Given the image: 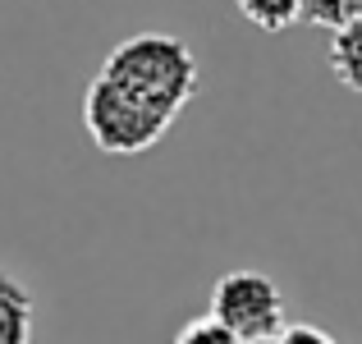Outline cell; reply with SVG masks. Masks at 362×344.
<instances>
[{"label":"cell","mask_w":362,"mask_h":344,"mask_svg":"<svg viewBox=\"0 0 362 344\" xmlns=\"http://www.w3.org/2000/svg\"><path fill=\"white\" fill-rule=\"evenodd\" d=\"M101 79L124 88L133 101L175 124L202 88L197 55L175 33H133L101 60Z\"/></svg>","instance_id":"1"},{"label":"cell","mask_w":362,"mask_h":344,"mask_svg":"<svg viewBox=\"0 0 362 344\" xmlns=\"http://www.w3.org/2000/svg\"><path fill=\"white\" fill-rule=\"evenodd\" d=\"M358 18H362V0H303V23L312 28L339 33V28L358 23Z\"/></svg>","instance_id":"7"},{"label":"cell","mask_w":362,"mask_h":344,"mask_svg":"<svg viewBox=\"0 0 362 344\" xmlns=\"http://www.w3.org/2000/svg\"><path fill=\"white\" fill-rule=\"evenodd\" d=\"M234 9L262 33H284V28L303 23V0H234Z\"/></svg>","instance_id":"6"},{"label":"cell","mask_w":362,"mask_h":344,"mask_svg":"<svg viewBox=\"0 0 362 344\" xmlns=\"http://www.w3.org/2000/svg\"><path fill=\"white\" fill-rule=\"evenodd\" d=\"M175 344H243L234 331H225L216 317H193L184 331L175 336Z\"/></svg>","instance_id":"8"},{"label":"cell","mask_w":362,"mask_h":344,"mask_svg":"<svg viewBox=\"0 0 362 344\" xmlns=\"http://www.w3.org/2000/svg\"><path fill=\"white\" fill-rule=\"evenodd\" d=\"M266 344H335L330 336H321L317 326H284V336H275V340H266Z\"/></svg>","instance_id":"9"},{"label":"cell","mask_w":362,"mask_h":344,"mask_svg":"<svg viewBox=\"0 0 362 344\" xmlns=\"http://www.w3.org/2000/svg\"><path fill=\"white\" fill-rule=\"evenodd\" d=\"M83 129L110 156H142L165 138L175 124L160 120L156 110H147L142 101H133L124 88H115L110 79H92L83 92Z\"/></svg>","instance_id":"2"},{"label":"cell","mask_w":362,"mask_h":344,"mask_svg":"<svg viewBox=\"0 0 362 344\" xmlns=\"http://www.w3.org/2000/svg\"><path fill=\"white\" fill-rule=\"evenodd\" d=\"M37 299L9 266H0V344H33Z\"/></svg>","instance_id":"4"},{"label":"cell","mask_w":362,"mask_h":344,"mask_svg":"<svg viewBox=\"0 0 362 344\" xmlns=\"http://www.w3.org/2000/svg\"><path fill=\"white\" fill-rule=\"evenodd\" d=\"M206 317H216L243 344H266V340L284 336V289L266 271H252V266L225 271L211 285Z\"/></svg>","instance_id":"3"},{"label":"cell","mask_w":362,"mask_h":344,"mask_svg":"<svg viewBox=\"0 0 362 344\" xmlns=\"http://www.w3.org/2000/svg\"><path fill=\"white\" fill-rule=\"evenodd\" d=\"M330 74L362 97V18L330 37Z\"/></svg>","instance_id":"5"}]
</instances>
